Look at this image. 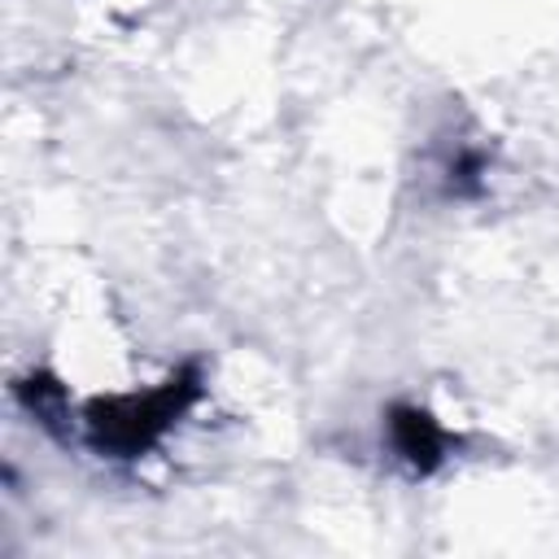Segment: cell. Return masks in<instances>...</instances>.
<instances>
[{"label":"cell","mask_w":559,"mask_h":559,"mask_svg":"<svg viewBox=\"0 0 559 559\" xmlns=\"http://www.w3.org/2000/svg\"><path fill=\"white\" fill-rule=\"evenodd\" d=\"M393 441L415 467H432L441 459V428L424 411H397L393 415Z\"/></svg>","instance_id":"obj_1"}]
</instances>
